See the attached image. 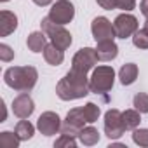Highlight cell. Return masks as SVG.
Returning a JSON list of instances; mask_svg holds the SVG:
<instances>
[{"instance_id":"6da1fadb","label":"cell","mask_w":148,"mask_h":148,"mask_svg":"<svg viewBox=\"0 0 148 148\" xmlns=\"http://www.w3.org/2000/svg\"><path fill=\"white\" fill-rule=\"evenodd\" d=\"M89 79L87 73L70 70L66 75L58 82L56 86V94L63 101H71V99H80L89 94Z\"/></svg>"},{"instance_id":"7a4b0ae2","label":"cell","mask_w":148,"mask_h":148,"mask_svg":"<svg viewBox=\"0 0 148 148\" xmlns=\"http://www.w3.org/2000/svg\"><path fill=\"white\" fill-rule=\"evenodd\" d=\"M38 73L33 66H11L4 73V82L19 92H28L35 87Z\"/></svg>"},{"instance_id":"3957f363","label":"cell","mask_w":148,"mask_h":148,"mask_svg":"<svg viewBox=\"0 0 148 148\" xmlns=\"http://www.w3.org/2000/svg\"><path fill=\"white\" fill-rule=\"evenodd\" d=\"M115 71L112 66H98L92 70V75L89 79V89L94 94H105L113 87Z\"/></svg>"},{"instance_id":"277c9868","label":"cell","mask_w":148,"mask_h":148,"mask_svg":"<svg viewBox=\"0 0 148 148\" xmlns=\"http://www.w3.org/2000/svg\"><path fill=\"white\" fill-rule=\"evenodd\" d=\"M40 26H42V32L47 33V37L51 38V42H52L56 47L66 51V49L71 45V33L64 28V25H58V23H54V21L47 16V18L42 19Z\"/></svg>"},{"instance_id":"5b68a950","label":"cell","mask_w":148,"mask_h":148,"mask_svg":"<svg viewBox=\"0 0 148 148\" xmlns=\"http://www.w3.org/2000/svg\"><path fill=\"white\" fill-rule=\"evenodd\" d=\"M125 132L124 120H122V112L117 108H112L105 113V134L110 139H119Z\"/></svg>"},{"instance_id":"8992f818","label":"cell","mask_w":148,"mask_h":148,"mask_svg":"<svg viewBox=\"0 0 148 148\" xmlns=\"http://www.w3.org/2000/svg\"><path fill=\"white\" fill-rule=\"evenodd\" d=\"M96 63H98L96 49H92V47H84V49H80L75 56H73V59H71V70L87 73L89 70L94 68Z\"/></svg>"},{"instance_id":"52a82bcc","label":"cell","mask_w":148,"mask_h":148,"mask_svg":"<svg viewBox=\"0 0 148 148\" xmlns=\"http://www.w3.org/2000/svg\"><path fill=\"white\" fill-rule=\"evenodd\" d=\"M113 28H115V35L119 38H127V37H132L139 30V23H138V19L132 14L124 12V14L115 18Z\"/></svg>"},{"instance_id":"ba28073f","label":"cell","mask_w":148,"mask_h":148,"mask_svg":"<svg viewBox=\"0 0 148 148\" xmlns=\"http://www.w3.org/2000/svg\"><path fill=\"white\" fill-rule=\"evenodd\" d=\"M73 16H75V7H73V4L68 2V0H58L51 7V12H49V18L58 25L70 23L73 19Z\"/></svg>"},{"instance_id":"9c48e42d","label":"cell","mask_w":148,"mask_h":148,"mask_svg":"<svg viewBox=\"0 0 148 148\" xmlns=\"http://www.w3.org/2000/svg\"><path fill=\"white\" fill-rule=\"evenodd\" d=\"M91 32H92V37H94L96 42H101V40H113V38L117 37L113 25H112L105 16H98V18L92 19Z\"/></svg>"},{"instance_id":"30bf717a","label":"cell","mask_w":148,"mask_h":148,"mask_svg":"<svg viewBox=\"0 0 148 148\" xmlns=\"http://www.w3.org/2000/svg\"><path fill=\"white\" fill-rule=\"evenodd\" d=\"M37 129L44 136H52L61 131V119L54 112H44L37 120Z\"/></svg>"},{"instance_id":"8fae6325","label":"cell","mask_w":148,"mask_h":148,"mask_svg":"<svg viewBox=\"0 0 148 148\" xmlns=\"http://www.w3.org/2000/svg\"><path fill=\"white\" fill-rule=\"evenodd\" d=\"M33 110H35V103L30 98V94L21 92L19 96L14 98V101H12V112H14V115L18 119H28L33 113Z\"/></svg>"},{"instance_id":"7c38bea8","label":"cell","mask_w":148,"mask_h":148,"mask_svg":"<svg viewBox=\"0 0 148 148\" xmlns=\"http://www.w3.org/2000/svg\"><path fill=\"white\" fill-rule=\"evenodd\" d=\"M96 54L99 61H112L119 54V47L113 40H101L96 45Z\"/></svg>"},{"instance_id":"4fadbf2b","label":"cell","mask_w":148,"mask_h":148,"mask_svg":"<svg viewBox=\"0 0 148 148\" xmlns=\"http://www.w3.org/2000/svg\"><path fill=\"white\" fill-rule=\"evenodd\" d=\"M18 28V16L11 11L0 12V37H7Z\"/></svg>"},{"instance_id":"5bb4252c","label":"cell","mask_w":148,"mask_h":148,"mask_svg":"<svg viewBox=\"0 0 148 148\" xmlns=\"http://www.w3.org/2000/svg\"><path fill=\"white\" fill-rule=\"evenodd\" d=\"M26 45L32 52H44L45 45H47V33L45 32H33L28 35Z\"/></svg>"},{"instance_id":"9a60e30c","label":"cell","mask_w":148,"mask_h":148,"mask_svg":"<svg viewBox=\"0 0 148 148\" xmlns=\"http://www.w3.org/2000/svg\"><path fill=\"white\" fill-rule=\"evenodd\" d=\"M44 59H45L49 64L58 66V64H61L63 59H64V51L59 49V47H56V45L51 42V44H47L45 49H44Z\"/></svg>"},{"instance_id":"2e32d148","label":"cell","mask_w":148,"mask_h":148,"mask_svg":"<svg viewBox=\"0 0 148 148\" xmlns=\"http://www.w3.org/2000/svg\"><path fill=\"white\" fill-rule=\"evenodd\" d=\"M119 79H120V84L122 86H131L136 82L138 79V66L134 63H127L120 68L119 71Z\"/></svg>"},{"instance_id":"e0dca14e","label":"cell","mask_w":148,"mask_h":148,"mask_svg":"<svg viewBox=\"0 0 148 148\" xmlns=\"http://www.w3.org/2000/svg\"><path fill=\"white\" fill-rule=\"evenodd\" d=\"M122 120H124V127H125V131H134L138 125H139V122H141V117H139V112L134 108V110H125V112H122Z\"/></svg>"},{"instance_id":"ac0fdd59","label":"cell","mask_w":148,"mask_h":148,"mask_svg":"<svg viewBox=\"0 0 148 148\" xmlns=\"http://www.w3.org/2000/svg\"><path fill=\"white\" fill-rule=\"evenodd\" d=\"M14 132L18 134V138L21 139V141H28L32 136H33V132H35V127L26 120V119H21L18 124H16V129H14Z\"/></svg>"},{"instance_id":"d6986e66","label":"cell","mask_w":148,"mask_h":148,"mask_svg":"<svg viewBox=\"0 0 148 148\" xmlns=\"http://www.w3.org/2000/svg\"><path fill=\"white\" fill-rule=\"evenodd\" d=\"M79 139H80L82 145H86V146H92V145H96V143L99 141V132H98V129H94V127L89 125V127H84V129L80 131Z\"/></svg>"},{"instance_id":"ffe728a7","label":"cell","mask_w":148,"mask_h":148,"mask_svg":"<svg viewBox=\"0 0 148 148\" xmlns=\"http://www.w3.org/2000/svg\"><path fill=\"white\" fill-rule=\"evenodd\" d=\"M19 138L18 134L14 132H9V131H4L0 132V148H18L19 146Z\"/></svg>"},{"instance_id":"44dd1931","label":"cell","mask_w":148,"mask_h":148,"mask_svg":"<svg viewBox=\"0 0 148 148\" xmlns=\"http://www.w3.org/2000/svg\"><path fill=\"white\" fill-rule=\"evenodd\" d=\"M82 112H84V115H86L87 124H94V122L99 119V113H101L99 106L94 105V103H87L86 106H82Z\"/></svg>"},{"instance_id":"7402d4cb","label":"cell","mask_w":148,"mask_h":148,"mask_svg":"<svg viewBox=\"0 0 148 148\" xmlns=\"http://www.w3.org/2000/svg\"><path fill=\"white\" fill-rule=\"evenodd\" d=\"M132 105L139 113H148V94L146 92H138L132 99Z\"/></svg>"},{"instance_id":"603a6c76","label":"cell","mask_w":148,"mask_h":148,"mask_svg":"<svg viewBox=\"0 0 148 148\" xmlns=\"http://www.w3.org/2000/svg\"><path fill=\"white\" fill-rule=\"evenodd\" d=\"M132 44L138 47V49H148V33L141 28L138 30L134 35H132Z\"/></svg>"},{"instance_id":"cb8c5ba5","label":"cell","mask_w":148,"mask_h":148,"mask_svg":"<svg viewBox=\"0 0 148 148\" xmlns=\"http://www.w3.org/2000/svg\"><path fill=\"white\" fill-rule=\"evenodd\" d=\"M132 141L139 146H148V129H134L132 131Z\"/></svg>"},{"instance_id":"d4e9b609","label":"cell","mask_w":148,"mask_h":148,"mask_svg":"<svg viewBox=\"0 0 148 148\" xmlns=\"http://www.w3.org/2000/svg\"><path fill=\"white\" fill-rule=\"evenodd\" d=\"M54 146H56V148H61V146L75 148V146H77V141H75V138H73V136H68V134H61V136L56 139Z\"/></svg>"},{"instance_id":"484cf974","label":"cell","mask_w":148,"mask_h":148,"mask_svg":"<svg viewBox=\"0 0 148 148\" xmlns=\"http://www.w3.org/2000/svg\"><path fill=\"white\" fill-rule=\"evenodd\" d=\"M14 58V51L7 45V44H0V59H2V61H11Z\"/></svg>"},{"instance_id":"4316f807","label":"cell","mask_w":148,"mask_h":148,"mask_svg":"<svg viewBox=\"0 0 148 148\" xmlns=\"http://www.w3.org/2000/svg\"><path fill=\"white\" fill-rule=\"evenodd\" d=\"M134 5H136V0H115V7H117V9H122V11H125V12L132 11Z\"/></svg>"},{"instance_id":"83f0119b","label":"cell","mask_w":148,"mask_h":148,"mask_svg":"<svg viewBox=\"0 0 148 148\" xmlns=\"http://www.w3.org/2000/svg\"><path fill=\"white\" fill-rule=\"evenodd\" d=\"M96 2H98L103 9H106V11L115 9V0H96Z\"/></svg>"},{"instance_id":"f1b7e54d","label":"cell","mask_w":148,"mask_h":148,"mask_svg":"<svg viewBox=\"0 0 148 148\" xmlns=\"http://www.w3.org/2000/svg\"><path fill=\"white\" fill-rule=\"evenodd\" d=\"M139 9H141V14H143L145 18H148V0H141Z\"/></svg>"},{"instance_id":"f546056e","label":"cell","mask_w":148,"mask_h":148,"mask_svg":"<svg viewBox=\"0 0 148 148\" xmlns=\"http://www.w3.org/2000/svg\"><path fill=\"white\" fill-rule=\"evenodd\" d=\"M0 106H2V119H0V122H4L7 119V110H5V105H4V99L0 101Z\"/></svg>"},{"instance_id":"4dcf8cb0","label":"cell","mask_w":148,"mask_h":148,"mask_svg":"<svg viewBox=\"0 0 148 148\" xmlns=\"http://www.w3.org/2000/svg\"><path fill=\"white\" fill-rule=\"evenodd\" d=\"M33 2L37 4V5H40V7H45V5H49L52 0H33Z\"/></svg>"},{"instance_id":"1f68e13d","label":"cell","mask_w":148,"mask_h":148,"mask_svg":"<svg viewBox=\"0 0 148 148\" xmlns=\"http://www.w3.org/2000/svg\"><path fill=\"white\" fill-rule=\"evenodd\" d=\"M143 30H145V32L148 33V18H146V23H145V26H143Z\"/></svg>"},{"instance_id":"d6a6232c","label":"cell","mask_w":148,"mask_h":148,"mask_svg":"<svg viewBox=\"0 0 148 148\" xmlns=\"http://www.w3.org/2000/svg\"><path fill=\"white\" fill-rule=\"evenodd\" d=\"M2 2H9V0H2Z\"/></svg>"}]
</instances>
